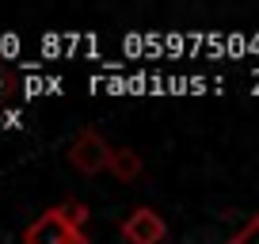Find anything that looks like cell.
I'll list each match as a JSON object with an SVG mask.
<instances>
[{"instance_id":"obj_5","label":"cell","mask_w":259,"mask_h":244,"mask_svg":"<svg viewBox=\"0 0 259 244\" xmlns=\"http://www.w3.org/2000/svg\"><path fill=\"white\" fill-rule=\"evenodd\" d=\"M61 214H65V221H69V229H73L76 236L88 229V218H92V210L84 202H76V198H69V202H61Z\"/></svg>"},{"instance_id":"obj_6","label":"cell","mask_w":259,"mask_h":244,"mask_svg":"<svg viewBox=\"0 0 259 244\" xmlns=\"http://www.w3.org/2000/svg\"><path fill=\"white\" fill-rule=\"evenodd\" d=\"M229 244H259V214H251V218L229 236Z\"/></svg>"},{"instance_id":"obj_1","label":"cell","mask_w":259,"mask_h":244,"mask_svg":"<svg viewBox=\"0 0 259 244\" xmlns=\"http://www.w3.org/2000/svg\"><path fill=\"white\" fill-rule=\"evenodd\" d=\"M111 153H114V149L103 141V134H99V130H80V134H76V141H73V149H69V160H73L76 172L96 176V172H107Z\"/></svg>"},{"instance_id":"obj_3","label":"cell","mask_w":259,"mask_h":244,"mask_svg":"<svg viewBox=\"0 0 259 244\" xmlns=\"http://www.w3.org/2000/svg\"><path fill=\"white\" fill-rule=\"evenodd\" d=\"M73 236H76V233L69 229V221H65L61 206H54V210L38 214V218H34L31 225H27L23 244H69Z\"/></svg>"},{"instance_id":"obj_9","label":"cell","mask_w":259,"mask_h":244,"mask_svg":"<svg viewBox=\"0 0 259 244\" xmlns=\"http://www.w3.org/2000/svg\"><path fill=\"white\" fill-rule=\"evenodd\" d=\"M0 118H4V114H0ZM0 126H4V122H0Z\"/></svg>"},{"instance_id":"obj_4","label":"cell","mask_w":259,"mask_h":244,"mask_svg":"<svg viewBox=\"0 0 259 244\" xmlns=\"http://www.w3.org/2000/svg\"><path fill=\"white\" fill-rule=\"evenodd\" d=\"M107 172H111L118 183H134V179L145 172V164H141V156L134 153V149L122 145V149H114V153H111V164H107Z\"/></svg>"},{"instance_id":"obj_2","label":"cell","mask_w":259,"mask_h":244,"mask_svg":"<svg viewBox=\"0 0 259 244\" xmlns=\"http://www.w3.org/2000/svg\"><path fill=\"white\" fill-rule=\"evenodd\" d=\"M118 233L126 236V244H164L168 240V221L149 206H138L122 218Z\"/></svg>"},{"instance_id":"obj_8","label":"cell","mask_w":259,"mask_h":244,"mask_svg":"<svg viewBox=\"0 0 259 244\" xmlns=\"http://www.w3.org/2000/svg\"><path fill=\"white\" fill-rule=\"evenodd\" d=\"M69 244H92V240H88V236L80 233V236H73V240H69Z\"/></svg>"},{"instance_id":"obj_7","label":"cell","mask_w":259,"mask_h":244,"mask_svg":"<svg viewBox=\"0 0 259 244\" xmlns=\"http://www.w3.org/2000/svg\"><path fill=\"white\" fill-rule=\"evenodd\" d=\"M8 92H12V76L0 69V96H8Z\"/></svg>"}]
</instances>
